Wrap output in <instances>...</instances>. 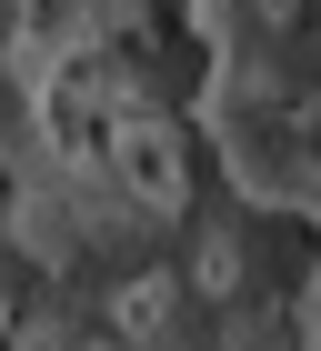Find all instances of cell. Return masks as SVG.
<instances>
[{"instance_id":"1","label":"cell","mask_w":321,"mask_h":351,"mask_svg":"<svg viewBox=\"0 0 321 351\" xmlns=\"http://www.w3.org/2000/svg\"><path fill=\"white\" fill-rule=\"evenodd\" d=\"M201 141L251 211L321 231V0H191Z\"/></svg>"},{"instance_id":"2","label":"cell","mask_w":321,"mask_h":351,"mask_svg":"<svg viewBox=\"0 0 321 351\" xmlns=\"http://www.w3.org/2000/svg\"><path fill=\"white\" fill-rule=\"evenodd\" d=\"M40 131V51H30V0H0V161Z\"/></svg>"},{"instance_id":"3","label":"cell","mask_w":321,"mask_h":351,"mask_svg":"<svg viewBox=\"0 0 321 351\" xmlns=\"http://www.w3.org/2000/svg\"><path fill=\"white\" fill-rule=\"evenodd\" d=\"M301 351H321V261H311V291H301Z\"/></svg>"}]
</instances>
